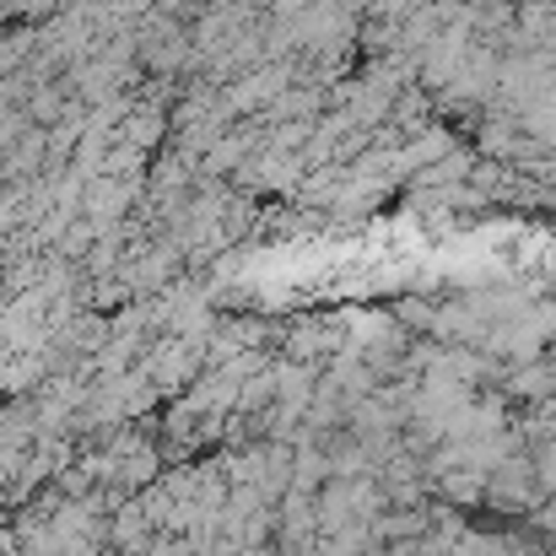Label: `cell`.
Instances as JSON below:
<instances>
[{"mask_svg": "<svg viewBox=\"0 0 556 556\" xmlns=\"http://www.w3.org/2000/svg\"><path fill=\"white\" fill-rule=\"evenodd\" d=\"M157 136H163V119H152V114H141V119L125 125V141H136V147H152Z\"/></svg>", "mask_w": 556, "mask_h": 556, "instance_id": "cell-2", "label": "cell"}, {"mask_svg": "<svg viewBox=\"0 0 556 556\" xmlns=\"http://www.w3.org/2000/svg\"><path fill=\"white\" fill-rule=\"evenodd\" d=\"M470 168H476V157H470V152H448L443 163L416 168V185H421V189H454V179H459V185L470 179Z\"/></svg>", "mask_w": 556, "mask_h": 556, "instance_id": "cell-1", "label": "cell"}, {"mask_svg": "<svg viewBox=\"0 0 556 556\" xmlns=\"http://www.w3.org/2000/svg\"><path fill=\"white\" fill-rule=\"evenodd\" d=\"M270 5H276L281 16H292V22H298V16H303V11H308L314 0H270Z\"/></svg>", "mask_w": 556, "mask_h": 556, "instance_id": "cell-3", "label": "cell"}, {"mask_svg": "<svg viewBox=\"0 0 556 556\" xmlns=\"http://www.w3.org/2000/svg\"><path fill=\"white\" fill-rule=\"evenodd\" d=\"M341 5H346V11H352V5H368V0H341Z\"/></svg>", "mask_w": 556, "mask_h": 556, "instance_id": "cell-4", "label": "cell"}]
</instances>
